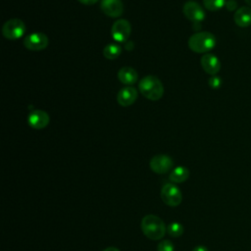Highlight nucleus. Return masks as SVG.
I'll return each mask as SVG.
<instances>
[{"label":"nucleus","mask_w":251,"mask_h":251,"mask_svg":"<svg viewBox=\"0 0 251 251\" xmlns=\"http://www.w3.org/2000/svg\"><path fill=\"white\" fill-rule=\"evenodd\" d=\"M226 0H203L204 7L209 11H218L226 6Z\"/></svg>","instance_id":"nucleus-19"},{"label":"nucleus","mask_w":251,"mask_h":251,"mask_svg":"<svg viewBox=\"0 0 251 251\" xmlns=\"http://www.w3.org/2000/svg\"><path fill=\"white\" fill-rule=\"evenodd\" d=\"M236 2L235 1H233V0H229V1H227L226 3V7L227 8V10H229V11H233L235 8H236Z\"/></svg>","instance_id":"nucleus-22"},{"label":"nucleus","mask_w":251,"mask_h":251,"mask_svg":"<svg viewBox=\"0 0 251 251\" xmlns=\"http://www.w3.org/2000/svg\"><path fill=\"white\" fill-rule=\"evenodd\" d=\"M50 118L47 112L43 110H34L27 117L28 126L34 129H42L48 126Z\"/></svg>","instance_id":"nucleus-10"},{"label":"nucleus","mask_w":251,"mask_h":251,"mask_svg":"<svg viewBox=\"0 0 251 251\" xmlns=\"http://www.w3.org/2000/svg\"><path fill=\"white\" fill-rule=\"evenodd\" d=\"M131 32V25L128 21L125 19L117 20L111 28V35L113 39L119 43H125L127 41Z\"/></svg>","instance_id":"nucleus-6"},{"label":"nucleus","mask_w":251,"mask_h":251,"mask_svg":"<svg viewBox=\"0 0 251 251\" xmlns=\"http://www.w3.org/2000/svg\"><path fill=\"white\" fill-rule=\"evenodd\" d=\"M118 78L123 84L130 86L137 81L138 74L133 68L126 66V67H123L119 70Z\"/></svg>","instance_id":"nucleus-14"},{"label":"nucleus","mask_w":251,"mask_h":251,"mask_svg":"<svg viewBox=\"0 0 251 251\" xmlns=\"http://www.w3.org/2000/svg\"><path fill=\"white\" fill-rule=\"evenodd\" d=\"M192 251H209V250H208L207 247H205V246H203V245H198V246H196Z\"/></svg>","instance_id":"nucleus-24"},{"label":"nucleus","mask_w":251,"mask_h":251,"mask_svg":"<svg viewBox=\"0 0 251 251\" xmlns=\"http://www.w3.org/2000/svg\"><path fill=\"white\" fill-rule=\"evenodd\" d=\"M161 198L166 205L170 207H176L181 203L182 194L176 184L173 182H167L161 189Z\"/></svg>","instance_id":"nucleus-5"},{"label":"nucleus","mask_w":251,"mask_h":251,"mask_svg":"<svg viewBox=\"0 0 251 251\" xmlns=\"http://www.w3.org/2000/svg\"><path fill=\"white\" fill-rule=\"evenodd\" d=\"M173 165H174L173 159L170 156L164 155V154H159L154 156L149 163L150 169L154 173L159 175H163L170 172L171 169L173 168Z\"/></svg>","instance_id":"nucleus-9"},{"label":"nucleus","mask_w":251,"mask_h":251,"mask_svg":"<svg viewBox=\"0 0 251 251\" xmlns=\"http://www.w3.org/2000/svg\"><path fill=\"white\" fill-rule=\"evenodd\" d=\"M122 53V47L116 43H109L103 49V55L108 60L117 59Z\"/></svg>","instance_id":"nucleus-17"},{"label":"nucleus","mask_w":251,"mask_h":251,"mask_svg":"<svg viewBox=\"0 0 251 251\" xmlns=\"http://www.w3.org/2000/svg\"><path fill=\"white\" fill-rule=\"evenodd\" d=\"M137 90L132 86L123 87L117 94V101L122 107H128L132 105L137 99Z\"/></svg>","instance_id":"nucleus-13"},{"label":"nucleus","mask_w":251,"mask_h":251,"mask_svg":"<svg viewBox=\"0 0 251 251\" xmlns=\"http://www.w3.org/2000/svg\"><path fill=\"white\" fill-rule=\"evenodd\" d=\"M188 176H189L188 169L183 166H179L175 168L171 172L169 178L173 183H180V182H184L188 178Z\"/></svg>","instance_id":"nucleus-16"},{"label":"nucleus","mask_w":251,"mask_h":251,"mask_svg":"<svg viewBox=\"0 0 251 251\" xmlns=\"http://www.w3.org/2000/svg\"><path fill=\"white\" fill-rule=\"evenodd\" d=\"M77 1L83 5H93L97 3L99 0H77Z\"/></svg>","instance_id":"nucleus-23"},{"label":"nucleus","mask_w":251,"mask_h":251,"mask_svg":"<svg viewBox=\"0 0 251 251\" xmlns=\"http://www.w3.org/2000/svg\"><path fill=\"white\" fill-rule=\"evenodd\" d=\"M103 251H120L118 248H116V247H113V246H111V247H107L106 249H104Z\"/></svg>","instance_id":"nucleus-25"},{"label":"nucleus","mask_w":251,"mask_h":251,"mask_svg":"<svg viewBox=\"0 0 251 251\" xmlns=\"http://www.w3.org/2000/svg\"><path fill=\"white\" fill-rule=\"evenodd\" d=\"M24 46L30 51H41L48 46L49 39L43 32H33L24 38Z\"/></svg>","instance_id":"nucleus-7"},{"label":"nucleus","mask_w":251,"mask_h":251,"mask_svg":"<svg viewBox=\"0 0 251 251\" xmlns=\"http://www.w3.org/2000/svg\"><path fill=\"white\" fill-rule=\"evenodd\" d=\"M182 12L185 18L194 24H199L205 19V12L203 8L195 1L185 2Z\"/></svg>","instance_id":"nucleus-8"},{"label":"nucleus","mask_w":251,"mask_h":251,"mask_svg":"<svg viewBox=\"0 0 251 251\" xmlns=\"http://www.w3.org/2000/svg\"><path fill=\"white\" fill-rule=\"evenodd\" d=\"M141 230L151 240H159L164 237L167 227L162 219L155 215H147L141 221Z\"/></svg>","instance_id":"nucleus-2"},{"label":"nucleus","mask_w":251,"mask_h":251,"mask_svg":"<svg viewBox=\"0 0 251 251\" xmlns=\"http://www.w3.org/2000/svg\"><path fill=\"white\" fill-rule=\"evenodd\" d=\"M174 250H175V246L173 242L170 241L169 239L162 240L157 245V251H174Z\"/></svg>","instance_id":"nucleus-20"},{"label":"nucleus","mask_w":251,"mask_h":251,"mask_svg":"<svg viewBox=\"0 0 251 251\" xmlns=\"http://www.w3.org/2000/svg\"><path fill=\"white\" fill-rule=\"evenodd\" d=\"M234 23L239 27H247L251 25V7L243 6L237 9L233 16Z\"/></svg>","instance_id":"nucleus-15"},{"label":"nucleus","mask_w":251,"mask_h":251,"mask_svg":"<svg viewBox=\"0 0 251 251\" xmlns=\"http://www.w3.org/2000/svg\"><path fill=\"white\" fill-rule=\"evenodd\" d=\"M208 82H209L210 87L213 88V89H218L222 85V79L218 75H211Z\"/></svg>","instance_id":"nucleus-21"},{"label":"nucleus","mask_w":251,"mask_h":251,"mask_svg":"<svg viewBox=\"0 0 251 251\" xmlns=\"http://www.w3.org/2000/svg\"><path fill=\"white\" fill-rule=\"evenodd\" d=\"M167 231H168L169 235L172 237H179L183 233V226L181 224L175 222L168 226Z\"/></svg>","instance_id":"nucleus-18"},{"label":"nucleus","mask_w":251,"mask_h":251,"mask_svg":"<svg viewBox=\"0 0 251 251\" xmlns=\"http://www.w3.org/2000/svg\"><path fill=\"white\" fill-rule=\"evenodd\" d=\"M202 69L211 75H216L221 70V62L217 56L211 53H206L201 58Z\"/></svg>","instance_id":"nucleus-12"},{"label":"nucleus","mask_w":251,"mask_h":251,"mask_svg":"<svg viewBox=\"0 0 251 251\" xmlns=\"http://www.w3.org/2000/svg\"><path fill=\"white\" fill-rule=\"evenodd\" d=\"M25 32V25L20 19L8 20L2 26V34L5 38L15 40L21 38Z\"/></svg>","instance_id":"nucleus-4"},{"label":"nucleus","mask_w":251,"mask_h":251,"mask_svg":"<svg viewBox=\"0 0 251 251\" xmlns=\"http://www.w3.org/2000/svg\"><path fill=\"white\" fill-rule=\"evenodd\" d=\"M138 89L146 99L152 101L160 100L165 91L162 81L153 75L144 76L138 83Z\"/></svg>","instance_id":"nucleus-1"},{"label":"nucleus","mask_w":251,"mask_h":251,"mask_svg":"<svg viewBox=\"0 0 251 251\" xmlns=\"http://www.w3.org/2000/svg\"><path fill=\"white\" fill-rule=\"evenodd\" d=\"M245 2L248 4L249 7H251V0H245Z\"/></svg>","instance_id":"nucleus-26"},{"label":"nucleus","mask_w":251,"mask_h":251,"mask_svg":"<svg viewBox=\"0 0 251 251\" xmlns=\"http://www.w3.org/2000/svg\"><path fill=\"white\" fill-rule=\"evenodd\" d=\"M100 8L106 16L111 18H118L122 16L124 12L122 0H102Z\"/></svg>","instance_id":"nucleus-11"},{"label":"nucleus","mask_w":251,"mask_h":251,"mask_svg":"<svg viewBox=\"0 0 251 251\" xmlns=\"http://www.w3.org/2000/svg\"><path fill=\"white\" fill-rule=\"evenodd\" d=\"M187 44L195 53H207L216 46V37L209 31H199L189 37Z\"/></svg>","instance_id":"nucleus-3"}]
</instances>
